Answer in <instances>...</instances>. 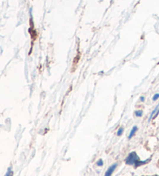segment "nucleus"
Instances as JSON below:
<instances>
[{"mask_svg":"<svg viewBox=\"0 0 159 176\" xmlns=\"http://www.w3.org/2000/svg\"><path fill=\"white\" fill-rule=\"evenodd\" d=\"M158 105L157 107H155V109L154 110L153 112H152V113H151V116H150V119H149V120H151V118H152V117H154V115H155V114L156 113V111H158Z\"/></svg>","mask_w":159,"mask_h":176,"instance_id":"7","label":"nucleus"},{"mask_svg":"<svg viewBox=\"0 0 159 176\" xmlns=\"http://www.w3.org/2000/svg\"><path fill=\"white\" fill-rule=\"evenodd\" d=\"M137 126H134L132 128V130H131V133H130V135L128 136V139H131V138L134 136L135 133H136V131H137Z\"/></svg>","mask_w":159,"mask_h":176,"instance_id":"3","label":"nucleus"},{"mask_svg":"<svg viewBox=\"0 0 159 176\" xmlns=\"http://www.w3.org/2000/svg\"><path fill=\"white\" fill-rule=\"evenodd\" d=\"M123 133V128H120L117 131V135L121 136L122 134Z\"/></svg>","mask_w":159,"mask_h":176,"instance_id":"8","label":"nucleus"},{"mask_svg":"<svg viewBox=\"0 0 159 176\" xmlns=\"http://www.w3.org/2000/svg\"><path fill=\"white\" fill-rule=\"evenodd\" d=\"M147 162V161H143V162H140V161H138V162L135 163V168H137V167H139V166L141 165L146 164Z\"/></svg>","mask_w":159,"mask_h":176,"instance_id":"4","label":"nucleus"},{"mask_svg":"<svg viewBox=\"0 0 159 176\" xmlns=\"http://www.w3.org/2000/svg\"><path fill=\"white\" fill-rule=\"evenodd\" d=\"M158 98H159V93H156V94H155V95H154L153 101H157Z\"/></svg>","mask_w":159,"mask_h":176,"instance_id":"10","label":"nucleus"},{"mask_svg":"<svg viewBox=\"0 0 159 176\" xmlns=\"http://www.w3.org/2000/svg\"><path fill=\"white\" fill-rule=\"evenodd\" d=\"M141 101L142 102L144 101V97H141Z\"/></svg>","mask_w":159,"mask_h":176,"instance_id":"11","label":"nucleus"},{"mask_svg":"<svg viewBox=\"0 0 159 176\" xmlns=\"http://www.w3.org/2000/svg\"><path fill=\"white\" fill-rule=\"evenodd\" d=\"M97 165H98V166H102V165H103V161H102V159L99 160L98 162H97Z\"/></svg>","mask_w":159,"mask_h":176,"instance_id":"9","label":"nucleus"},{"mask_svg":"<svg viewBox=\"0 0 159 176\" xmlns=\"http://www.w3.org/2000/svg\"><path fill=\"white\" fill-rule=\"evenodd\" d=\"M116 166H117V164L112 165L110 166V168H108V170L106 171V173H105V175L104 176H111V175H112V174H113V173L114 170H115V169H116Z\"/></svg>","mask_w":159,"mask_h":176,"instance_id":"2","label":"nucleus"},{"mask_svg":"<svg viewBox=\"0 0 159 176\" xmlns=\"http://www.w3.org/2000/svg\"><path fill=\"white\" fill-rule=\"evenodd\" d=\"M139 161V157L136 152H131L126 159V164L128 165H132Z\"/></svg>","mask_w":159,"mask_h":176,"instance_id":"1","label":"nucleus"},{"mask_svg":"<svg viewBox=\"0 0 159 176\" xmlns=\"http://www.w3.org/2000/svg\"><path fill=\"white\" fill-rule=\"evenodd\" d=\"M13 175V172H12L11 168H9L8 170H7V172L6 173L5 176H12Z\"/></svg>","mask_w":159,"mask_h":176,"instance_id":"5","label":"nucleus"},{"mask_svg":"<svg viewBox=\"0 0 159 176\" xmlns=\"http://www.w3.org/2000/svg\"><path fill=\"white\" fill-rule=\"evenodd\" d=\"M143 114V111L141 110H139V111H135V115L137 116V117H141Z\"/></svg>","mask_w":159,"mask_h":176,"instance_id":"6","label":"nucleus"}]
</instances>
